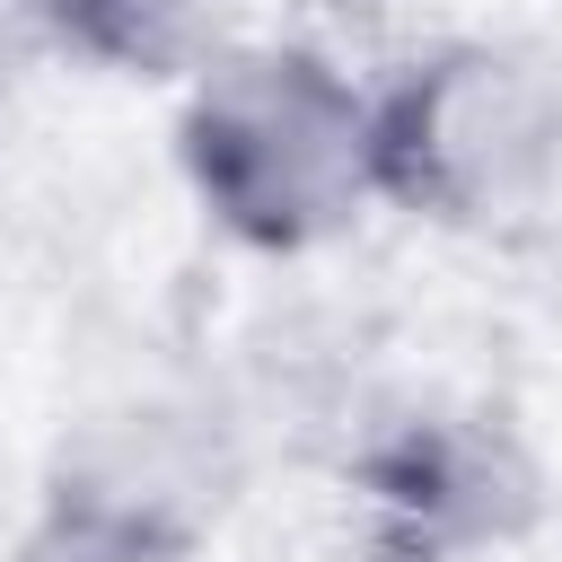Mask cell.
<instances>
[{"label": "cell", "mask_w": 562, "mask_h": 562, "mask_svg": "<svg viewBox=\"0 0 562 562\" xmlns=\"http://www.w3.org/2000/svg\"><path fill=\"white\" fill-rule=\"evenodd\" d=\"M184 158L202 202L263 237V246H299L316 228H334L351 211V193L378 176V123L369 105L307 53H255V61H220L193 123H184Z\"/></svg>", "instance_id": "cell-1"}, {"label": "cell", "mask_w": 562, "mask_h": 562, "mask_svg": "<svg viewBox=\"0 0 562 562\" xmlns=\"http://www.w3.org/2000/svg\"><path fill=\"white\" fill-rule=\"evenodd\" d=\"M544 140H553V123H544L536 88L492 53H465V61L422 70L378 114V184L439 202V211H492L518 193V176L544 158Z\"/></svg>", "instance_id": "cell-2"}, {"label": "cell", "mask_w": 562, "mask_h": 562, "mask_svg": "<svg viewBox=\"0 0 562 562\" xmlns=\"http://www.w3.org/2000/svg\"><path fill=\"white\" fill-rule=\"evenodd\" d=\"M53 9L88 53L132 61V70H167V61L211 44V9L220 0H53Z\"/></svg>", "instance_id": "cell-3"}, {"label": "cell", "mask_w": 562, "mask_h": 562, "mask_svg": "<svg viewBox=\"0 0 562 562\" xmlns=\"http://www.w3.org/2000/svg\"><path fill=\"white\" fill-rule=\"evenodd\" d=\"M18 562H167V544L140 518H114V509H61Z\"/></svg>", "instance_id": "cell-4"}]
</instances>
